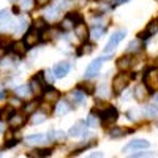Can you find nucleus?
<instances>
[{
    "mask_svg": "<svg viewBox=\"0 0 158 158\" xmlns=\"http://www.w3.org/2000/svg\"><path fill=\"white\" fill-rule=\"evenodd\" d=\"M142 81H144V84H146V87L152 92V95L155 94V92H158V67L147 68L146 73H144Z\"/></svg>",
    "mask_w": 158,
    "mask_h": 158,
    "instance_id": "1",
    "label": "nucleus"
},
{
    "mask_svg": "<svg viewBox=\"0 0 158 158\" xmlns=\"http://www.w3.org/2000/svg\"><path fill=\"white\" fill-rule=\"evenodd\" d=\"M98 115H100V120H101L103 123L108 125V123H112V122L117 120L118 112H117V109H115L114 106H106V108L101 109V112H100Z\"/></svg>",
    "mask_w": 158,
    "mask_h": 158,
    "instance_id": "2",
    "label": "nucleus"
},
{
    "mask_svg": "<svg viewBox=\"0 0 158 158\" xmlns=\"http://www.w3.org/2000/svg\"><path fill=\"white\" fill-rule=\"evenodd\" d=\"M125 35H127L125 30H118V32H115V33L109 38L108 44L104 46V54H111V52H114V49H115V48L118 46V43H120L122 40L125 38Z\"/></svg>",
    "mask_w": 158,
    "mask_h": 158,
    "instance_id": "3",
    "label": "nucleus"
},
{
    "mask_svg": "<svg viewBox=\"0 0 158 158\" xmlns=\"http://www.w3.org/2000/svg\"><path fill=\"white\" fill-rule=\"evenodd\" d=\"M128 77L125 76V74H117V76H114V79H112V94L114 95H120L122 92L127 89V85H128Z\"/></svg>",
    "mask_w": 158,
    "mask_h": 158,
    "instance_id": "4",
    "label": "nucleus"
},
{
    "mask_svg": "<svg viewBox=\"0 0 158 158\" xmlns=\"http://www.w3.org/2000/svg\"><path fill=\"white\" fill-rule=\"evenodd\" d=\"M104 59H106V57H100V59H95L92 63H89V67H87V70H85V73H84L85 79H92V77H95V76L100 73Z\"/></svg>",
    "mask_w": 158,
    "mask_h": 158,
    "instance_id": "5",
    "label": "nucleus"
},
{
    "mask_svg": "<svg viewBox=\"0 0 158 158\" xmlns=\"http://www.w3.org/2000/svg\"><path fill=\"white\" fill-rule=\"evenodd\" d=\"M133 95H135V98H136L138 101L144 103V101H147V100H149V97L152 95V92L146 87V84H139V85L135 87Z\"/></svg>",
    "mask_w": 158,
    "mask_h": 158,
    "instance_id": "6",
    "label": "nucleus"
},
{
    "mask_svg": "<svg viewBox=\"0 0 158 158\" xmlns=\"http://www.w3.org/2000/svg\"><path fill=\"white\" fill-rule=\"evenodd\" d=\"M74 33H76V38L79 40V41H87V38H89V35H90V30H89V27L84 24V22H79L76 27H74Z\"/></svg>",
    "mask_w": 158,
    "mask_h": 158,
    "instance_id": "7",
    "label": "nucleus"
},
{
    "mask_svg": "<svg viewBox=\"0 0 158 158\" xmlns=\"http://www.w3.org/2000/svg\"><path fill=\"white\" fill-rule=\"evenodd\" d=\"M41 38L38 35V32H36V27L33 25V27L25 33V36H24V41H25V44H27V48H33L36 43H38V40Z\"/></svg>",
    "mask_w": 158,
    "mask_h": 158,
    "instance_id": "8",
    "label": "nucleus"
},
{
    "mask_svg": "<svg viewBox=\"0 0 158 158\" xmlns=\"http://www.w3.org/2000/svg\"><path fill=\"white\" fill-rule=\"evenodd\" d=\"M155 33H158V19L149 22V25L146 27V30L141 32V33L138 35V38H141V40H147V38H150V36L155 35Z\"/></svg>",
    "mask_w": 158,
    "mask_h": 158,
    "instance_id": "9",
    "label": "nucleus"
},
{
    "mask_svg": "<svg viewBox=\"0 0 158 158\" xmlns=\"http://www.w3.org/2000/svg\"><path fill=\"white\" fill-rule=\"evenodd\" d=\"M149 147H150L149 141H146V139H133L123 147V152L131 150V149H149Z\"/></svg>",
    "mask_w": 158,
    "mask_h": 158,
    "instance_id": "10",
    "label": "nucleus"
},
{
    "mask_svg": "<svg viewBox=\"0 0 158 158\" xmlns=\"http://www.w3.org/2000/svg\"><path fill=\"white\" fill-rule=\"evenodd\" d=\"M70 63L68 62H60L56 65V68H54V74L56 77H65L68 73H70Z\"/></svg>",
    "mask_w": 158,
    "mask_h": 158,
    "instance_id": "11",
    "label": "nucleus"
},
{
    "mask_svg": "<svg viewBox=\"0 0 158 158\" xmlns=\"http://www.w3.org/2000/svg\"><path fill=\"white\" fill-rule=\"evenodd\" d=\"M59 98H60V92L56 89H48L43 94V100L46 103H56V101H59Z\"/></svg>",
    "mask_w": 158,
    "mask_h": 158,
    "instance_id": "12",
    "label": "nucleus"
},
{
    "mask_svg": "<svg viewBox=\"0 0 158 158\" xmlns=\"http://www.w3.org/2000/svg\"><path fill=\"white\" fill-rule=\"evenodd\" d=\"M46 141V135L43 133H38V135H30L25 138V142L30 144V146H40V144H43Z\"/></svg>",
    "mask_w": 158,
    "mask_h": 158,
    "instance_id": "13",
    "label": "nucleus"
},
{
    "mask_svg": "<svg viewBox=\"0 0 158 158\" xmlns=\"http://www.w3.org/2000/svg\"><path fill=\"white\" fill-rule=\"evenodd\" d=\"M15 114H16L15 108H13L11 104H6V106L0 108V120H10Z\"/></svg>",
    "mask_w": 158,
    "mask_h": 158,
    "instance_id": "14",
    "label": "nucleus"
},
{
    "mask_svg": "<svg viewBox=\"0 0 158 158\" xmlns=\"http://www.w3.org/2000/svg\"><path fill=\"white\" fill-rule=\"evenodd\" d=\"M141 48H142V40L141 38H136V40H133V41H130V44H128V48H127V54H138V52L141 51Z\"/></svg>",
    "mask_w": 158,
    "mask_h": 158,
    "instance_id": "15",
    "label": "nucleus"
},
{
    "mask_svg": "<svg viewBox=\"0 0 158 158\" xmlns=\"http://www.w3.org/2000/svg\"><path fill=\"white\" fill-rule=\"evenodd\" d=\"M8 122H10V127H11V128H21V127H24V123H25V115H22V114H15Z\"/></svg>",
    "mask_w": 158,
    "mask_h": 158,
    "instance_id": "16",
    "label": "nucleus"
},
{
    "mask_svg": "<svg viewBox=\"0 0 158 158\" xmlns=\"http://www.w3.org/2000/svg\"><path fill=\"white\" fill-rule=\"evenodd\" d=\"M25 48H27V44H25V41H15L11 44V51L15 52L16 56H24L25 54Z\"/></svg>",
    "mask_w": 158,
    "mask_h": 158,
    "instance_id": "17",
    "label": "nucleus"
},
{
    "mask_svg": "<svg viewBox=\"0 0 158 158\" xmlns=\"http://www.w3.org/2000/svg\"><path fill=\"white\" fill-rule=\"evenodd\" d=\"M85 125V122H82V120H79L77 123H74L71 128H70V131H68V135L70 136H79V135H82V131H84V127Z\"/></svg>",
    "mask_w": 158,
    "mask_h": 158,
    "instance_id": "18",
    "label": "nucleus"
},
{
    "mask_svg": "<svg viewBox=\"0 0 158 158\" xmlns=\"http://www.w3.org/2000/svg\"><path fill=\"white\" fill-rule=\"evenodd\" d=\"M131 67V59H130V56H123V57H120L117 60V68L120 70V71H125V70H128Z\"/></svg>",
    "mask_w": 158,
    "mask_h": 158,
    "instance_id": "19",
    "label": "nucleus"
},
{
    "mask_svg": "<svg viewBox=\"0 0 158 158\" xmlns=\"http://www.w3.org/2000/svg\"><path fill=\"white\" fill-rule=\"evenodd\" d=\"M127 133H130V130H125V128H122V127H114V128L109 130V136L114 138V139L122 138V136H125Z\"/></svg>",
    "mask_w": 158,
    "mask_h": 158,
    "instance_id": "20",
    "label": "nucleus"
},
{
    "mask_svg": "<svg viewBox=\"0 0 158 158\" xmlns=\"http://www.w3.org/2000/svg\"><path fill=\"white\" fill-rule=\"evenodd\" d=\"M40 108V101H29L27 104H24V108H22V111H24V114H33L36 109Z\"/></svg>",
    "mask_w": 158,
    "mask_h": 158,
    "instance_id": "21",
    "label": "nucleus"
},
{
    "mask_svg": "<svg viewBox=\"0 0 158 158\" xmlns=\"http://www.w3.org/2000/svg\"><path fill=\"white\" fill-rule=\"evenodd\" d=\"M59 16H60V6H57V5H54L52 8H49V10L46 11V19L54 21V19H57Z\"/></svg>",
    "mask_w": 158,
    "mask_h": 158,
    "instance_id": "22",
    "label": "nucleus"
},
{
    "mask_svg": "<svg viewBox=\"0 0 158 158\" xmlns=\"http://www.w3.org/2000/svg\"><path fill=\"white\" fill-rule=\"evenodd\" d=\"M13 43L15 41H13V38L10 35H0V48L2 49H10Z\"/></svg>",
    "mask_w": 158,
    "mask_h": 158,
    "instance_id": "23",
    "label": "nucleus"
},
{
    "mask_svg": "<svg viewBox=\"0 0 158 158\" xmlns=\"http://www.w3.org/2000/svg\"><path fill=\"white\" fill-rule=\"evenodd\" d=\"M144 114H146V117H149V118H155L158 115V108L155 106V104H149V106L144 108Z\"/></svg>",
    "mask_w": 158,
    "mask_h": 158,
    "instance_id": "24",
    "label": "nucleus"
},
{
    "mask_svg": "<svg viewBox=\"0 0 158 158\" xmlns=\"http://www.w3.org/2000/svg\"><path fill=\"white\" fill-rule=\"evenodd\" d=\"M48 136H49V141H63L65 139V133L63 131H57V130H51Z\"/></svg>",
    "mask_w": 158,
    "mask_h": 158,
    "instance_id": "25",
    "label": "nucleus"
},
{
    "mask_svg": "<svg viewBox=\"0 0 158 158\" xmlns=\"http://www.w3.org/2000/svg\"><path fill=\"white\" fill-rule=\"evenodd\" d=\"M68 111H70V104H68L67 101H60V103L57 104V109H56L57 115H65Z\"/></svg>",
    "mask_w": 158,
    "mask_h": 158,
    "instance_id": "26",
    "label": "nucleus"
},
{
    "mask_svg": "<svg viewBox=\"0 0 158 158\" xmlns=\"http://www.w3.org/2000/svg\"><path fill=\"white\" fill-rule=\"evenodd\" d=\"M15 92H16V95H18V97H22V98H25V97H29V95L32 94V89H30V85H29V87L21 85V87H18Z\"/></svg>",
    "mask_w": 158,
    "mask_h": 158,
    "instance_id": "27",
    "label": "nucleus"
},
{
    "mask_svg": "<svg viewBox=\"0 0 158 158\" xmlns=\"http://www.w3.org/2000/svg\"><path fill=\"white\" fill-rule=\"evenodd\" d=\"M106 32V29H101V27H94L90 30V36H92V40H100V36Z\"/></svg>",
    "mask_w": 158,
    "mask_h": 158,
    "instance_id": "28",
    "label": "nucleus"
},
{
    "mask_svg": "<svg viewBox=\"0 0 158 158\" xmlns=\"http://www.w3.org/2000/svg\"><path fill=\"white\" fill-rule=\"evenodd\" d=\"M73 27H76V24H74L68 16H65V19L62 21V29H63V30H71Z\"/></svg>",
    "mask_w": 158,
    "mask_h": 158,
    "instance_id": "29",
    "label": "nucleus"
},
{
    "mask_svg": "<svg viewBox=\"0 0 158 158\" xmlns=\"http://www.w3.org/2000/svg\"><path fill=\"white\" fill-rule=\"evenodd\" d=\"M67 16H68V18H70V19H71V21H73L76 25H77L79 22H82V16L79 15V13H68Z\"/></svg>",
    "mask_w": 158,
    "mask_h": 158,
    "instance_id": "30",
    "label": "nucleus"
},
{
    "mask_svg": "<svg viewBox=\"0 0 158 158\" xmlns=\"http://www.w3.org/2000/svg\"><path fill=\"white\" fill-rule=\"evenodd\" d=\"M77 89L84 92V94H94V85H87V84H79Z\"/></svg>",
    "mask_w": 158,
    "mask_h": 158,
    "instance_id": "31",
    "label": "nucleus"
},
{
    "mask_svg": "<svg viewBox=\"0 0 158 158\" xmlns=\"http://www.w3.org/2000/svg\"><path fill=\"white\" fill-rule=\"evenodd\" d=\"M87 125L89 127H98V120H97V117H95V114L92 112V114H89V118H87Z\"/></svg>",
    "mask_w": 158,
    "mask_h": 158,
    "instance_id": "32",
    "label": "nucleus"
},
{
    "mask_svg": "<svg viewBox=\"0 0 158 158\" xmlns=\"http://www.w3.org/2000/svg\"><path fill=\"white\" fill-rule=\"evenodd\" d=\"M48 155H51L49 149H41V150H36L35 153H30V156H48Z\"/></svg>",
    "mask_w": 158,
    "mask_h": 158,
    "instance_id": "33",
    "label": "nucleus"
},
{
    "mask_svg": "<svg viewBox=\"0 0 158 158\" xmlns=\"http://www.w3.org/2000/svg\"><path fill=\"white\" fill-rule=\"evenodd\" d=\"M43 74H46L44 76V79H46V82L48 84H52V82H54V79H56V74H54V71H43Z\"/></svg>",
    "mask_w": 158,
    "mask_h": 158,
    "instance_id": "34",
    "label": "nucleus"
},
{
    "mask_svg": "<svg viewBox=\"0 0 158 158\" xmlns=\"http://www.w3.org/2000/svg\"><path fill=\"white\" fill-rule=\"evenodd\" d=\"M35 27H36L38 30H41V32H43V30L46 29V22H44V19H36V21H35Z\"/></svg>",
    "mask_w": 158,
    "mask_h": 158,
    "instance_id": "35",
    "label": "nucleus"
},
{
    "mask_svg": "<svg viewBox=\"0 0 158 158\" xmlns=\"http://www.w3.org/2000/svg\"><path fill=\"white\" fill-rule=\"evenodd\" d=\"M90 52H92V46H90V44H85V46H82L81 49H79V56L90 54Z\"/></svg>",
    "mask_w": 158,
    "mask_h": 158,
    "instance_id": "36",
    "label": "nucleus"
},
{
    "mask_svg": "<svg viewBox=\"0 0 158 158\" xmlns=\"http://www.w3.org/2000/svg\"><path fill=\"white\" fill-rule=\"evenodd\" d=\"M10 19V10H0V21H8Z\"/></svg>",
    "mask_w": 158,
    "mask_h": 158,
    "instance_id": "37",
    "label": "nucleus"
},
{
    "mask_svg": "<svg viewBox=\"0 0 158 158\" xmlns=\"http://www.w3.org/2000/svg\"><path fill=\"white\" fill-rule=\"evenodd\" d=\"M44 120H46V115H35L33 120H32V123H33V125H38V123H41V122H44Z\"/></svg>",
    "mask_w": 158,
    "mask_h": 158,
    "instance_id": "38",
    "label": "nucleus"
},
{
    "mask_svg": "<svg viewBox=\"0 0 158 158\" xmlns=\"http://www.w3.org/2000/svg\"><path fill=\"white\" fill-rule=\"evenodd\" d=\"M49 2H51V0H35V5H36L38 8H41V6H46Z\"/></svg>",
    "mask_w": 158,
    "mask_h": 158,
    "instance_id": "39",
    "label": "nucleus"
},
{
    "mask_svg": "<svg viewBox=\"0 0 158 158\" xmlns=\"http://www.w3.org/2000/svg\"><path fill=\"white\" fill-rule=\"evenodd\" d=\"M29 27V22H27V19L25 18H21V27H19V30H25Z\"/></svg>",
    "mask_w": 158,
    "mask_h": 158,
    "instance_id": "40",
    "label": "nucleus"
},
{
    "mask_svg": "<svg viewBox=\"0 0 158 158\" xmlns=\"http://www.w3.org/2000/svg\"><path fill=\"white\" fill-rule=\"evenodd\" d=\"M18 142H19V139H8L6 144H5V147H6V149H8V147H13V146H16Z\"/></svg>",
    "mask_w": 158,
    "mask_h": 158,
    "instance_id": "41",
    "label": "nucleus"
},
{
    "mask_svg": "<svg viewBox=\"0 0 158 158\" xmlns=\"http://www.w3.org/2000/svg\"><path fill=\"white\" fill-rule=\"evenodd\" d=\"M149 155H152V153H144V152H136V153H133L131 156H149Z\"/></svg>",
    "mask_w": 158,
    "mask_h": 158,
    "instance_id": "42",
    "label": "nucleus"
},
{
    "mask_svg": "<svg viewBox=\"0 0 158 158\" xmlns=\"http://www.w3.org/2000/svg\"><path fill=\"white\" fill-rule=\"evenodd\" d=\"M100 95H103V97H106V95H108L106 87H104V85H103V87H100Z\"/></svg>",
    "mask_w": 158,
    "mask_h": 158,
    "instance_id": "43",
    "label": "nucleus"
},
{
    "mask_svg": "<svg viewBox=\"0 0 158 158\" xmlns=\"http://www.w3.org/2000/svg\"><path fill=\"white\" fill-rule=\"evenodd\" d=\"M125 2H128V0H115V2L112 3L114 6H117V5H120V3H125Z\"/></svg>",
    "mask_w": 158,
    "mask_h": 158,
    "instance_id": "44",
    "label": "nucleus"
},
{
    "mask_svg": "<svg viewBox=\"0 0 158 158\" xmlns=\"http://www.w3.org/2000/svg\"><path fill=\"white\" fill-rule=\"evenodd\" d=\"M22 6L24 8H30V0H25V2L22 3Z\"/></svg>",
    "mask_w": 158,
    "mask_h": 158,
    "instance_id": "45",
    "label": "nucleus"
},
{
    "mask_svg": "<svg viewBox=\"0 0 158 158\" xmlns=\"http://www.w3.org/2000/svg\"><path fill=\"white\" fill-rule=\"evenodd\" d=\"M90 156H103L101 152H94V153H90Z\"/></svg>",
    "mask_w": 158,
    "mask_h": 158,
    "instance_id": "46",
    "label": "nucleus"
},
{
    "mask_svg": "<svg viewBox=\"0 0 158 158\" xmlns=\"http://www.w3.org/2000/svg\"><path fill=\"white\" fill-rule=\"evenodd\" d=\"M153 101H155V104H158V94H156V92L153 94Z\"/></svg>",
    "mask_w": 158,
    "mask_h": 158,
    "instance_id": "47",
    "label": "nucleus"
},
{
    "mask_svg": "<svg viewBox=\"0 0 158 158\" xmlns=\"http://www.w3.org/2000/svg\"><path fill=\"white\" fill-rule=\"evenodd\" d=\"M3 97H5V94H3V92H2V90H0V100H2Z\"/></svg>",
    "mask_w": 158,
    "mask_h": 158,
    "instance_id": "48",
    "label": "nucleus"
},
{
    "mask_svg": "<svg viewBox=\"0 0 158 158\" xmlns=\"http://www.w3.org/2000/svg\"><path fill=\"white\" fill-rule=\"evenodd\" d=\"M3 56V51H2V48H0V57H2Z\"/></svg>",
    "mask_w": 158,
    "mask_h": 158,
    "instance_id": "49",
    "label": "nucleus"
},
{
    "mask_svg": "<svg viewBox=\"0 0 158 158\" xmlns=\"http://www.w3.org/2000/svg\"><path fill=\"white\" fill-rule=\"evenodd\" d=\"M11 2H16V0H11Z\"/></svg>",
    "mask_w": 158,
    "mask_h": 158,
    "instance_id": "50",
    "label": "nucleus"
},
{
    "mask_svg": "<svg viewBox=\"0 0 158 158\" xmlns=\"http://www.w3.org/2000/svg\"><path fill=\"white\" fill-rule=\"evenodd\" d=\"M156 2H158V0H156Z\"/></svg>",
    "mask_w": 158,
    "mask_h": 158,
    "instance_id": "51",
    "label": "nucleus"
}]
</instances>
